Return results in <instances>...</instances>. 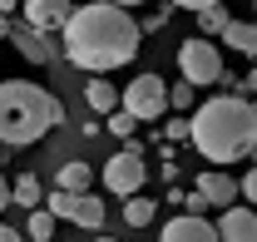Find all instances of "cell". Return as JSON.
Instances as JSON below:
<instances>
[{
	"label": "cell",
	"mask_w": 257,
	"mask_h": 242,
	"mask_svg": "<svg viewBox=\"0 0 257 242\" xmlns=\"http://www.w3.org/2000/svg\"><path fill=\"white\" fill-rule=\"evenodd\" d=\"M89 183H94V168L89 163H79V158H69L60 168V178H55V188H69V193H89Z\"/></svg>",
	"instance_id": "15"
},
{
	"label": "cell",
	"mask_w": 257,
	"mask_h": 242,
	"mask_svg": "<svg viewBox=\"0 0 257 242\" xmlns=\"http://www.w3.org/2000/svg\"><path fill=\"white\" fill-rule=\"evenodd\" d=\"M183 208H188L193 217H208V208H213V203H208V193H198V188H193L188 198H183Z\"/></svg>",
	"instance_id": "23"
},
{
	"label": "cell",
	"mask_w": 257,
	"mask_h": 242,
	"mask_svg": "<svg viewBox=\"0 0 257 242\" xmlns=\"http://www.w3.org/2000/svg\"><path fill=\"white\" fill-rule=\"evenodd\" d=\"M45 208L55 212L60 222H74V227H84V232H99V227H104V203H99L94 193H69V188H50Z\"/></svg>",
	"instance_id": "7"
},
{
	"label": "cell",
	"mask_w": 257,
	"mask_h": 242,
	"mask_svg": "<svg viewBox=\"0 0 257 242\" xmlns=\"http://www.w3.org/2000/svg\"><path fill=\"white\" fill-rule=\"evenodd\" d=\"M154 217H159V203H154L149 193H139V198L124 203V222H128V227H149Z\"/></svg>",
	"instance_id": "16"
},
{
	"label": "cell",
	"mask_w": 257,
	"mask_h": 242,
	"mask_svg": "<svg viewBox=\"0 0 257 242\" xmlns=\"http://www.w3.org/2000/svg\"><path fill=\"white\" fill-rule=\"evenodd\" d=\"M79 5L74 0H25V25L40 35H64V25H69V15H74Z\"/></svg>",
	"instance_id": "8"
},
{
	"label": "cell",
	"mask_w": 257,
	"mask_h": 242,
	"mask_svg": "<svg viewBox=\"0 0 257 242\" xmlns=\"http://www.w3.org/2000/svg\"><path fill=\"white\" fill-rule=\"evenodd\" d=\"M55 222H60V217H55L50 208H35L30 222H25V237L30 242H55Z\"/></svg>",
	"instance_id": "18"
},
{
	"label": "cell",
	"mask_w": 257,
	"mask_h": 242,
	"mask_svg": "<svg viewBox=\"0 0 257 242\" xmlns=\"http://www.w3.org/2000/svg\"><path fill=\"white\" fill-rule=\"evenodd\" d=\"M168 89H173V84H168L163 74H134V79H128V89H124V109H128L139 124H154V119H163V114H168V104H173Z\"/></svg>",
	"instance_id": "6"
},
{
	"label": "cell",
	"mask_w": 257,
	"mask_h": 242,
	"mask_svg": "<svg viewBox=\"0 0 257 242\" xmlns=\"http://www.w3.org/2000/svg\"><path fill=\"white\" fill-rule=\"evenodd\" d=\"M159 242H223V237H218V222L183 212V217H168V222H163Z\"/></svg>",
	"instance_id": "10"
},
{
	"label": "cell",
	"mask_w": 257,
	"mask_h": 242,
	"mask_svg": "<svg viewBox=\"0 0 257 242\" xmlns=\"http://www.w3.org/2000/svg\"><path fill=\"white\" fill-rule=\"evenodd\" d=\"M0 35H5V40H10V45H15L30 64H50L55 55H64V50H55V45H50V35L30 30V25H10V20H5V25H0Z\"/></svg>",
	"instance_id": "9"
},
{
	"label": "cell",
	"mask_w": 257,
	"mask_h": 242,
	"mask_svg": "<svg viewBox=\"0 0 257 242\" xmlns=\"http://www.w3.org/2000/svg\"><path fill=\"white\" fill-rule=\"evenodd\" d=\"M218 237L223 242H257V212L252 208H223V217H218Z\"/></svg>",
	"instance_id": "12"
},
{
	"label": "cell",
	"mask_w": 257,
	"mask_h": 242,
	"mask_svg": "<svg viewBox=\"0 0 257 242\" xmlns=\"http://www.w3.org/2000/svg\"><path fill=\"white\" fill-rule=\"evenodd\" d=\"M144 183H149V163H144V149L139 144H128L114 158H104V188L114 198H139Z\"/></svg>",
	"instance_id": "5"
},
{
	"label": "cell",
	"mask_w": 257,
	"mask_h": 242,
	"mask_svg": "<svg viewBox=\"0 0 257 242\" xmlns=\"http://www.w3.org/2000/svg\"><path fill=\"white\" fill-rule=\"evenodd\" d=\"M198 193H208V203L223 212V208H232L242 198V183L232 178V173H223V168H203L198 173Z\"/></svg>",
	"instance_id": "11"
},
{
	"label": "cell",
	"mask_w": 257,
	"mask_h": 242,
	"mask_svg": "<svg viewBox=\"0 0 257 242\" xmlns=\"http://www.w3.org/2000/svg\"><path fill=\"white\" fill-rule=\"evenodd\" d=\"M0 242H30V237H25V232H15V227L5 222V227H0Z\"/></svg>",
	"instance_id": "28"
},
{
	"label": "cell",
	"mask_w": 257,
	"mask_h": 242,
	"mask_svg": "<svg viewBox=\"0 0 257 242\" xmlns=\"http://www.w3.org/2000/svg\"><path fill=\"white\" fill-rule=\"evenodd\" d=\"M237 94H242V99H257V64L247 69V74H242V84H237Z\"/></svg>",
	"instance_id": "26"
},
{
	"label": "cell",
	"mask_w": 257,
	"mask_h": 242,
	"mask_svg": "<svg viewBox=\"0 0 257 242\" xmlns=\"http://www.w3.org/2000/svg\"><path fill=\"white\" fill-rule=\"evenodd\" d=\"M163 139H168V144H178V139H193V119H188V114L168 119V124H163Z\"/></svg>",
	"instance_id": "22"
},
{
	"label": "cell",
	"mask_w": 257,
	"mask_h": 242,
	"mask_svg": "<svg viewBox=\"0 0 257 242\" xmlns=\"http://www.w3.org/2000/svg\"><path fill=\"white\" fill-rule=\"evenodd\" d=\"M139 40H144V20H134V10L114 5V0H89L69 15L60 50L74 69L109 74V69H124L139 55Z\"/></svg>",
	"instance_id": "1"
},
{
	"label": "cell",
	"mask_w": 257,
	"mask_h": 242,
	"mask_svg": "<svg viewBox=\"0 0 257 242\" xmlns=\"http://www.w3.org/2000/svg\"><path fill=\"white\" fill-rule=\"evenodd\" d=\"M94 242H114V237H104V232H99V237H94Z\"/></svg>",
	"instance_id": "30"
},
{
	"label": "cell",
	"mask_w": 257,
	"mask_h": 242,
	"mask_svg": "<svg viewBox=\"0 0 257 242\" xmlns=\"http://www.w3.org/2000/svg\"><path fill=\"white\" fill-rule=\"evenodd\" d=\"M173 5H183L193 15H203V10H213V5H223V0H173Z\"/></svg>",
	"instance_id": "27"
},
{
	"label": "cell",
	"mask_w": 257,
	"mask_h": 242,
	"mask_svg": "<svg viewBox=\"0 0 257 242\" xmlns=\"http://www.w3.org/2000/svg\"><path fill=\"white\" fill-rule=\"evenodd\" d=\"M15 203H20V208H45V188H40V178H35V173H25V178H15Z\"/></svg>",
	"instance_id": "19"
},
{
	"label": "cell",
	"mask_w": 257,
	"mask_h": 242,
	"mask_svg": "<svg viewBox=\"0 0 257 242\" xmlns=\"http://www.w3.org/2000/svg\"><path fill=\"white\" fill-rule=\"evenodd\" d=\"M168 15H173V5H163V10H154V15L144 20V35H149V30H163V25H168Z\"/></svg>",
	"instance_id": "25"
},
{
	"label": "cell",
	"mask_w": 257,
	"mask_h": 242,
	"mask_svg": "<svg viewBox=\"0 0 257 242\" xmlns=\"http://www.w3.org/2000/svg\"><path fill=\"white\" fill-rule=\"evenodd\" d=\"M104 129H109V134H114V139H124V144H128V134H134V129H139V119H134V114H128V109H119V114H109V119H104Z\"/></svg>",
	"instance_id": "21"
},
{
	"label": "cell",
	"mask_w": 257,
	"mask_h": 242,
	"mask_svg": "<svg viewBox=\"0 0 257 242\" xmlns=\"http://www.w3.org/2000/svg\"><path fill=\"white\" fill-rule=\"evenodd\" d=\"M193 119V149L203 153L208 163H242L257 149V99L242 94H208Z\"/></svg>",
	"instance_id": "2"
},
{
	"label": "cell",
	"mask_w": 257,
	"mask_h": 242,
	"mask_svg": "<svg viewBox=\"0 0 257 242\" xmlns=\"http://www.w3.org/2000/svg\"><path fill=\"white\" fill-rule=\"evenodd\" d=\"M168 99H173V109H178V114H193V109H198V89H193L188 79H183V84H173Z\"/></svg>",
	"instance_id": "20"
},
{
	"label": "cell",
	"mask_w": 257,
	"mask_h": 242,
	"mask_svg": "<svg viewBox=\"0 0 257 242\" xmlns=\"http://www.w3.org/2000/svg\"><path fill=\"white\" fill-rule=\"evenodd\" d=\"M227 25H232L227 5H213V10H203V15H198V35H203V40H223Z\"/></svg>",
	"instance_id": "17"
},
{
	"label": "cell",
	"mask_w": 257,
	"mask_h": 242,
	"mask_svg": "<svg viewBox=\"0 0 257 242\" xmlns=\"http://www.w3.org/2000/svg\"><path fill=\"white\" fill-rule=\"evenodd\" d=\"M114 5H124V10H134V5H149V0H114Z\"/></svg>",
	"instance_id": "29"
},
{
	"label": "cell",
	"mask_w": 257,
	"mask_h": 242,
	"mask_svg": "<svg viewBox=\"0 0 257 242\" xmlns=\"http://www.w3.org/2000/svg\"><path fill=\"white\" fill-rule=\"evenodd\" d=\"M223 45L237 50V55H247V60H257V25H252V20H232L227 35H223Z\"/></svg>",
	"instance_id": "14"
},
{
	"label": "cell",
	"mask_w": 257,
	"mask_h": 242,
	"mask_svg": "<svg viewBox=\"0 0 257 242\" xmlns=\"http://www.w3.org/2000/svg\"><path fill=\"white\" fill-rule=\"evenodd\" d=\"M237 183H242V198H247V203H257V163H252V168H247Z\"/></svg>",
	"instance_id": "24"
},
{
	"label": "cell",
	"mask_w": 257,
	"mask_h": 242,
	"mask_svg": "<svg viewBox=\"0 0 257 242\" xmlns=\"http://www.w3.org/2000/svg\"><path fill=\"white\" fill-rule=\"evenodd\" d=\"M84 104H89L94 114L109 119V114H119V109H124V89H119V84H109L104 74H89V84H84Z\"/></svg>",
	"instance_id": "13"
},
{
	"label": "cell",
	"mask_w": 257,
	"mask_h": 242,
	"mask_svg": "<svg viewBox=\"0 0 257 242\" xmlns=\"http://www.w3.org/2000/svg\"><path fill=\"white\" fill-rule=\"evenodd\" d=\"M178 69H183V79H188L193 89L198 84H223V45L218 40H203V35H193L178 45Z\"/></svg>",
	"instance_id": "4"
},
{
	"label": "cell",
	"mask_w": 257,
	"mask_h": 242,
	"mask_svg": "<svg viewBox=\"0 0 257 242\" xmlns=\"http://www.w3.org/2000/svg\"><path fill=\"white\" fill-rule=\"evenodd\" d=\"M60 124H64L60 94H50L45 84H30V79L0 84V144L5 149H30L45 134H55Z\"/></svg>",
	"instance_id": "3"
}]
</instances>
